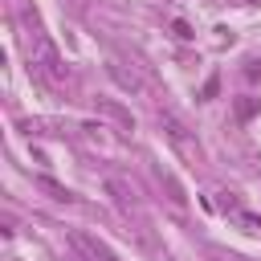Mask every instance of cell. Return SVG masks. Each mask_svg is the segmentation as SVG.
I'll return each instance as SVG.
<instances>
[{"instance_id": "6da1fadb", "label": "cell", "mask_w": 261, "mask_h": 261, "mask_svg": "<svg viewBox=\"0 0 261 261\" xmlns=\"http://www.w3.org/2000/svg\"><path fill=\"white\" fill-rule=\"evenodd\" d=\"M24 49H29V61H33V69L45 77V82H53V86H61L65 77H69V69H65V61H61V53H57V45L37 29V24H24Z\"/></svg>"}, {"instance_id": "7a4b0ae2", "label": "cell", "mask_w": 261, "mask_h": 261, "mask_svg": "<svg viewBox=\"0 0 261 261\" xmlns=\"http://www.w3.org/2000/svg\"><path fill=\"white\" fill-rule=\"evenodd\" d=\"M159 126H163V139L175 147V155H179V159H188V163H196V159H200V139H196V130H188V122H184L179 114L159 110Z\"/></svg>"}, {"instance_id": "3957f363", "label": "cell", "mask_w": 261, "mask_h": 261, "mask_svg": "<svg viewBox=\"0 0 261 261\" xmlns=\"http://www.w3.org/2000/svg\"><path fill=\"white\" fill-rule=\"evenodd\" d=\"M69 245H73L86 261H114V257H110V249H106L98 237H90V232H69Z\"/></svg>"}, {"instance_id": "277c9868", "label": "cell", "mask_w": 261, "mask_h": 261, "mask_svg": "<svg viewBox=\"0 0 261 261\" xmlns=\"http://www.w3.org/2000/svg\"><path fill=\"white\" fill-rule=\"evenodd\" d=\"M102 188H106V196L114 200V208H118L122 216H130V212H135V200H130V188H126V184H122L118 175H106V179H102Z\"/></svg>"}, {"instance_id": "5b68a950", "label": "cell", "mask_w": 261, "mask_h": 261, "mask_svg": "<svg viewBox=\"0 0 261 261\" xmlns=\"http://www.w3.org/2000/svg\"><path fill=\"white\" fill-rule=\"evenodd\" d=\"M106 73H110V82H114V86H122L126 94H143V77H139L135 69H122L118 61H106Z\"/></svg>"}, {"instance_id": "8992f818", "label": "cell", "mask_w": 261, "mask_h": 261, "mask_svg": "<svg viewBox=\"0 0 261 261\" xmlns=\"http://www.w3.org/2000/svg\"><path fill=\"white\" fill-rule=\"evenodd\" d=\"M98 110H102L106 118H114L122 130H135V118H130V110H122L118 102H110V98H98Z\"/></svg>"}, {"instance_id": "52a82bcc", "label": "cell", "mask_w": 261, "mask_h": 261, "mask_svg": "<svg viewBox=\"0 0 261 261\" xmlns=\"http://www.w3.org/2000/svg\"><path fill=\"white\" fill-rule=\"evenodd\" d=\"M37 188H41V192H49V200H65V204L73 200V192H69L65 184H57V179H49V175H37Z\"/></svg>"}, {"instance_id": "ba28073f", "label": "cell", "mask_w": 261, "mask_h": 261, "mask_svg": "<svg viewBox=\"0 0 261 261\" xmlns=\"http://www.w3.org/2000/svg\"><path fill=\"white\" fill-rule=\"evenodd\" d=\"M163 188H167V196H171V204H184V200H188V196H184V188H179V184H175V179H171L167 171H163Z\"/></svg>"}, {"instance_id": "9c48e42d", "label": "cell", "mask_w": 261, "mask_h": 261, "mask_svg": "<svg viewBox=\"0 0 261 261\" xmlns=\"http://www.w3.org/2000/svg\"><path fill=\"white\" fill-rule=\"evenodd\" d=\"M237 220H241L249 232H261V216H257V212H245V208H237Z\"/></svg>"}, {"instance_id": "30bf717a", "label": "cell", "mask_w": 261, "mask_h": 261, "mask_svg": "<svg viewBox=\"0 0 261 261\" xmlns=\"http://www.w3.org/2000/svg\"><path fill=\"white\" fill-rule=\"evenodd\" d=\"M237 114H241V118H253V114H257V102H253V98H241V102H237Z\"/></svg>"}, {"instance_id": "8fae6325", "label": "cell", "mask_w": 261, "mask_h": 261, "mask_svg": "<svg viewBox=\"0 0 261 261\" xmlns=\"http://www.w3.org/2000/svg\"><path fill=\"white\" fill-rule=\"evenodd\" d=\"M171 29H175V37H179V41H188V37H192V29H188L184 20H171Z\"/></svg>"}, {"instance_id": "7c38bea8", "label": "cell", "mask_w": 261, "mask_h": 261, "mask_svg": "<svg viewBox=\"0 0 261 261\" xmlns=\"http://www.w3.org/2000/svg\"><path fill=\"white\" fill-rule=\"evenodd\" d=\"M73 261H86V257H73Z\"/></svg>"}]
</instances>
